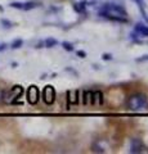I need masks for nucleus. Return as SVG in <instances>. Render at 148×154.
Returning <instances> with one entry per match:
<instances>
[{
	"label": "nucleus",
	"mask_w": 148,
	"mask_h": 154,
	"mask_svg": "<svg viewBox=\"0 0 148 154\" xmlns=\"http://www.w3.org/2000/svg\"><path fill=\"white\" fill-rule=\"evenodd\" d=\"M36 49H41V48H44V40H43V41H39V42H37V44H36Z\"/></svg>",
	"instance_id": "nucleus-22"
},
{
	"label": "nucleus",
	"mask_w": 148,
	"mask_h": 154,
	"mask_svg": "<svg viewBox=\"0 0 148 154\" xmlns=\"http://www.w3.org/2000/svg\"><path fill=\"white\" fill-rule=\"evenodd\" d=\"M93 94H94L95 103H98L99 105H102V104L104 103V98H103V93H102V90H93Z\"/></svg>",
	"instance_id": "nucleus-10"
},
{
	"label": "nucleus",
	"mask_w": 148,
	"mask_h": 154,
	"mask_svg": "<svg viewBox=\"0 0 148 154\" xmlns=\"http://www.w3.org/2000/svg\"><path fill=\"white\" fill-rule=\"evenodd\" d=\"M0 23H2V26H3L4 28H7V30H9V28H12V27H13V23L9 21V19H7V18H2Z\"/></svg>",
	"instance_id": "nucleus-15"
},
{
	"label": "nucleus",
	"mask_w": 148,
	"mask_h": 154,
	"mask_svg": "<svg viewBox=\"0 0 148 154\" xmlns=\"http://www.w3.org/2000/svg\"><path fill=\"white\" fill-rule=\"evenodd\" d=\"M134 31L142 37H148V26L142 22H137L134 26Z\"/></svg>",
	"instance_id": "nucleus-8"
},
{
	"label": "nucleus",
	"mask_w": 148,
	"mask_h": 154,
	"mask_svg": "<svg viewBox=\"0 0 148 154\" xmlns=\"http://www.w3.org/2000/svg\"><path fill=\"white\" fill-rule=\"evenodd\" d=\"M88 98H89V91L88 90H84L83 91V104L84 105L88 104Z\"/></svg>",
	"instance_id": "nucleus-17"
},
{
	"label": "nucleus",
	"mask_w": 148,
	"mask_h": 154,
	"mask_svg": "<svg viewBox=\"0 0 148 154\" xmlns=\"http://www.w3.org/2000/svg\"><path fill=\"white\" fill-rule=\"evenodd\" d=\"M40 4L36 3V2H26L23 3V7H22V11H32V9L37 8Z\"/></svg>",
	"instance_id": "nucleus-12"
},
{
	"label": "nucleus",
	"mask_w": 148,
	"mask_h": 154,
	"mask_svg": "<svg viewBox=\"0 0 148 154\" xmlns=\"http://www.w3.org/2000/svg\"><path fill=\"white\" fill-rule=\"evenodd\" d=\"M92 150H93L94 153H101V154L106 152L101 145H98L97 143H93V144H92Z\"/></svg>",
	"instance_id": "nucleus-16"
},
{
	"label": "nucleus",
	"mask_w": 148,
	"mask_h": 154,
	"mask_svg": "<svg viewBox=\"0 0 148 154\" xmlns=\"http://www.w3.org/2000/svg\"><path fill=\"white\" fill-rule=\"evenodd\" d=\"M98 16L102 18L109 19L113 22H120V23H126L128 22V12L120 4L115 3H107L99 8Z\"/></svg>",
	"instance_id": "nucleus-1"
},
{
	"label": "nucleus",
	"mask_w": 148,
	"mask_h": 154,
	"mask_svg": "<svg viewBox=\"0 0 148 154\" xmlns=\"http://www.w3.org/2000/svg\"><path fill=\"white\" fill-rule=\"evenodd\" d=\"M25 89L21 85H14L11 90H5L4 91V98H3V103L4 104H16L17 100L22 98Z\"/></svg>",
	"instance_id": "nucleus-3"
},
{
	"label": "nucleus",
	"mask_w": 148,
	"mask_h": 154,
	"mask_svg": "<svg viewBox=\"0 0 148 154\" xmlns=\"http://www.w3.org/2000/svg\"><path fill=\"white\" fill-rule=\"evenodd\" d=\"M76 55L84 59V58H87V53H85L84 50H77V51H76Z\"/></svg>",
	"instance_id": "nucleus-20"
},
{
	"label": "nucleus",
	"mask_w": 148,
	"mask_h": 154,
	"mask_svg": "<svg viewBox=\"0 0 148 154\" xmlns=\"http://www.w3.org/2000/svg\"><path fill=\"white\" fill-rule=\"evenodd\" d=\"M0 12H2V13L4 12V8H3V7H0Z\"/></svg>",
	"instance_id": "nucleus-25"
},
{
	"label": "nucleus",
	"mask_w": 148,
	"mask_h": 154,
	"mask_svg": "<svg viewBox=\"0 0 148 154\" xmlns=\"http://www.w3.org/2000/svg\"><path fill=\"white\" fill-rule=\"evenodd\" d=\"M129 152L131 154H140V153H148V148L144 145V143H143L140 139H131L130 140V149H129Z\"/></svg>",
	"instance_id": "nucleus-6"
},
{
	"label": "nucleus",
	"mask_w": 148,
	"mask_h": 154,
	"mask_svg": "<svg viewBox=\"0 0 148 154\" xmlns=\"http://www.w3.org/2000/svg\"><path fill=\"white\" fill-rule=\"evenodd\" d=\"M57 45H58V40H55L53 37H48L44 40V48H48V49H52Z\"/></svg>",
	"instance_id": "nucleus-11"
},
{
	"label": "nucleus",
	"mask_w": 148,
	"mask_h": 154,
	"mask_svg": "<svg viewBox=\"0 0 148 154\" xmlns=\"http://www.w3.org/2000/svg\"><path fill=\"white\" fill-rule=\"evenodd\" d=\"M7 48H8V45L5 44V42H3V44H0V53L4 51V50H7Z\"/></svg>",
	"instance_id": "nucleus-23"
},
{
	"label": "nucleus",
	"mask_w": 148,
	"mask_h": 154,
	"mask_svg": "<svg viewBox=\"0 0 148 154\" xmlns=\"http://www.w3.org/2000/svg\"><path fill=\"white\" fill-rule=\"evenodd\" d=\"M62 48L66 50V51H74V44L70 41H63L62 42Z\"/></svg>",
	"instance_id": "nucleus-14"
},
{
	"label": "nucleus",
	"mask_w": 148,
	"mask_h": 154,
	"mask_svg": "<svg viewBox=\"0 0 148 154\" xmlns=\"http://www.w3.org/2000/svg\"><path fill=\"white\" fill-rule=\"evenodd\" d=\"M87 7H88V2H87V0H81V2L74 4V11L76 13L81 14V13H85V9H87Z\"/></svg>",
	"instance_id": "nucleus-9"
},
{
	"label": "nucleus",
	"mask_w": 148,
	"mask_h": 154,
	"mask_svg": "<svg viewBox=\"0 0 148 154\" xmlns=\"http://www.w3.org/2000/svg\"><path fill=\"white\" fill-rule=\"evenodd\" d=\"M22 45H23V40H22V38H16V40H13V41H12L11 49H13V50L20 49V48H22Z\"/></svg>",
	"instance_id": "nucleus-13"
},
{
	"label": "nucleus",
	"mask_w": 148,
	"mask_h": 154,
	"mask_svg": "<svg viewBox=\"0 0 148 154\" xmlns=\"http://www.w3.org/2000/svg\"><path fill=\"white\" fill-rule=\"evenodd\" d=\"M89 98H90V104H92V105H94V104H95V99H94L93 90H89Z\"/></svg>",
	"instance_id": "nucleus-19"
},
{
	"label": "nucleus",
	"mask_w": 148,
	"mask_h": 154,
	"mask_svg": "<svg viewBox=\"0 0 148 154\" xmlns=\"http://www.w3.org/2000/svg\"><path fill=\"white\" fill-rule=\"evenodd\" d=\"M102 59L103 60H112V54H109V53H103Z\"/></svg>",
	"instance_id": "nucleus-18"
},
{
	"label": "nucleus",
	"mask_w": 148,
	"mask_h": 154,
	"mask_svg": "<svg viewBox=\"0 0 148 154\" xmlns=\"http://www.w3.org/2000/svg\"><path fill=\"white\" fill-rule=\"evenodd\" d=\"M26 99H27L28 104H31V105H35V104L39 103V100H40V90H39V88H37L36 85L28 86V89L26 91Z\"/></svg>",
	"instance_id": "nucleus-4"
},
{
	"label": "nucleus",
	"mask_w": 148,
	"mask_h": 154,
	"mask_svg": "<svg viewBox=\"0 0 148 154\" xmlns=\"http://www.w3.org/2000/svg\"><path fill=\"white\" fill-rule=\"evenodd\" d=\"M4 91H5V90L0 89V104L3 103V98H4Z\"/></svg>",
	"instance_id": "nucleus-24"
},
{
	"label": "nucleus",
	"mask_w": 148,
	"mask_h": 154,
	"mask_svg": "<svg viewBox=\"0 0 148 154\" xmlns=\"http://www.w3.org/2000/svg\"><path fill=\"white\" fill-rule=\"evenodd\" d=\"M135 60L138 62V63H140V62H146V60H148V55H143L140 58H137Z\"/></svg>",
	"instance_id": "nucleus-21"
},
{
	"label": "nucleus",
	"mask_w": 148,
	"mask_h": 154,
	"mask_svg": "<svg viewBox=\"0 0 148 154\" xmlns=\"http://www.w3.org/2000/svg\"><path fill=\"white\" fill-rule=\"evenodd\" d=\"M147 105H148V99H147V96L142 93H135L133 95H129L125 100V107L129 110H133V112L142 110L143 108H146Z\"/></svg>",
	"instance_id": "nucleus-2"
},
{
	"label": "nucleus",
	"mask_w": 148,
	"mask_h": 154,
	"mask_svg": "<svg viewBox=\"0 0 148 154\" xmlns=\"http://www.w3.org/2000/svg\"><path fill=\"white\" fill-rule=\"evenodd\" d=\"M79 95H80V91L79 90H70L67 91V109H70V105L71 104H79Z\"/></svg>",
	"instance_id": "nucleus-7"
},
{
	"label": "nucleus",
	"mask_w": 148,
	"mask_h": 154,
	"mask_svg": "<svg viewBox=\"0 0 148 154\" xmlns=\"http://www.w3.org/2000/svg\"><path fill=\"white\" fill-rule=\"evenodd\" d=\"M41 98H43V100H44V103H45L46 105L54 104L57 95H55V90H54L53 86H52V85H46L45 88L43 89Z\"/></svg>",
	"instance_id": "nucleus-5"
}]
</instances>
